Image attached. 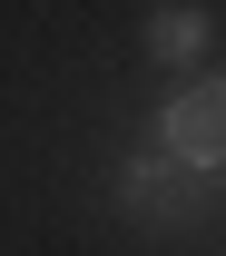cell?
<instances>
[{
  "instance_id": "6da1fadb",
  "label": "cell",
  "mask_w": 226,
  "mask_h": 256,
  "mask_svg": "<svg viewBox=\"0 0 226 256\" xmlns=\"http://www.w3.org/2000/svg\"><path fill=\"white\" fill-rule=\"evenodd\" d=\"M108 197H118V217L148 226V236H207L226 188H207V168H177L167 148H138V158H118V188Z\"/></svg>"
},
{
  "instance_id": "7a4b0ae2",
  "label": "cell",
  "mask_w": 226,
  "mask_h": 256,
  "mask_svg": "<svg viewBox=\"0 0 226 256\" xmlns=\"http://www.w3.org/2000/svg\"><path fill=\"white\" fill-rule=\"evenodd\" d=\"M158 148H167L177 168H207V178H226V69L187 79V89L158 108Z\"/></svg>"
},
{
  "instance_id": "3957f363",
  "label": "cell",
  "mask_w": 226,
  "mask_h": 256,
  "mask_svg": "<svg viewBox=\"0 0 226 256\" xmlns=\"http://www.w3.org/2000/svg\"><path fill=\"white\" fill-rule=\"evenodd\" d=\"M138 40H148V60H158V69H187V60H207V40H217V20H207L197 0H158Z\"/></svg>"
}]
</instances>
